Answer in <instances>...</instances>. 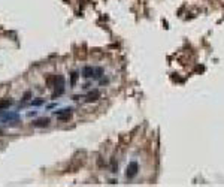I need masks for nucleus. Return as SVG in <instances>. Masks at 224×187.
Instances as JSON below:
<instances>
[{"label":"nucleus","instance_id":"5","mask_svg":"<svg viewBox=\"0 0 224 187\" xmlns=\"http://www.w3.org/2000/svg\"><path fill=\"white\" fill-rule=\"evenodd\" d=\"M34 127H48L50 126V118H39L36 121H33Z\"/></svg>","mask_w":224,"mask_h":187},{"label":"nucleus","instance_id":"11","mask_svg":"<svg viewBox=\"0 0 224 187\" xmlns=\"http://www.w3.org/2000/svg\"><path fill=\"white\" fill-rule=\"evenodd\" d=\"M30 96H32V95H30V91H27L26 95H24V100H29V99H30Z\"/></svg>","mask_w":224,"mask_h":187},{"label":"nucleus","instance_id":"4","mask_svg":"<svg viewBox=\"0 0 224 187\" xmlns=\"http://www.w3.org/2000/svg\"><path fill=\"white\" fill-rule=\"evenodd\" d=\"M99 97H100V91L99 90H93L91 93H88V95H87V102L88 103L90 102H96Z\"/></svg>","mask_w":224,"mask_h":187},{"label":"nucleus","instance_id":"6","mask_svg":"<svg viewBox=\"0 0 224 187\" xmlns=\"http://www.w3.org/2000/svg\"><path fill=\"white\" fill-rule=\"evenodd\" d=\"M82 77H85V78L94 77V69H93L91 66H85V67L82 69Z\"/></svg>","mask_w":224,"mask_h":187},{"label":"nucleus","instance_id":"1","mask_svg":"<svg viewBox=\"0 0 224 187\" xmlns=\"http://www.w3.org/2000/svg\"><path fill=\"white\" fill-rule=\"evenodd\" d=\"M55 117L61 121H66L72 117V109L70 108H66V109H61V111H55Z\"/></svg>","mask_w":224,"mask_h":187},{"label":"nucleus","instance_id":"8","mask_svg":"<svg viewBox=\"0 0 224 187\" xmlns=\"http://www.w3.org/2000/svg\"><path fill=\"white\" fill-rule=\"evenodd\" d=\"M76 79H78V74H76V72H73V74H72V77H70V84H72V85H75V84H76Z\"/></svg>","mask_w":224,"mask_h":187},{"label":"nucleus","instance_id":"3","mask_svg":"<svg viewBox=\"0 0 224 187\" xmlns=\"http://www.w3.org/2000/svg\"><path fill=\"white\" fill-rule=\"evenodd\" d=\"M0 120H2L3 123L12 121V120H18V114H15V112H6L5 115H0Z\"/></svg>","mask_w":224,"mask_h":187},{"label":"nucleus","instance_id":"10","mask_svg":"<svg viewBox=\"0 0 224 187\" xmlns=\"http://www.w3.org/2000/svg\"><path fill=\"white\" fill-rule=\"evenodd\" d=\"M43 103V100L42 99H36V100H32V105L33 106H39V105H42Z\"/></svg>","mask_w":224,"mask_h":187},{"label":"nucleus","instance_id":"9","mask_svg":"<svg viewBox=\"0 0 224 187\" xmlns=\"http://www.w3.org/2000/svg\"><path fill=\"white\" fill-rule=\"evenodd\" d=\"M100 77H102V69L100 67L94 69V78H100Z\"/></svg>","mask_w":224,"mask_h":187},{"label":"nucleus","instance_id":"2","mask_svg":"<svg viewBox=\"0 0 224 187\" xmlns=\"http://www.w3.org/2000/svg\"><path fill=\"white\" fill-rule=\"evenodd\" d=\"M136 174H138V163L136 162H130L129 166H127V172H126L127 178H133Z\"/></svg>","mask_w":224,"mask_h":187},{"label":"nucleus","instance_id":"7","mask_svg":"<svg viewBox=\"0 0 224 187\" xmlns=\"http://www.w3.org/2000/svg\"><path fill=\"white\" fill-rule=\"evenodd\" d=\"M11 105H12L11 99H2V100H0V112H2L3 109H8Z\"/></svg>","mask_w":224,"mask_h":187}]
</instances>
